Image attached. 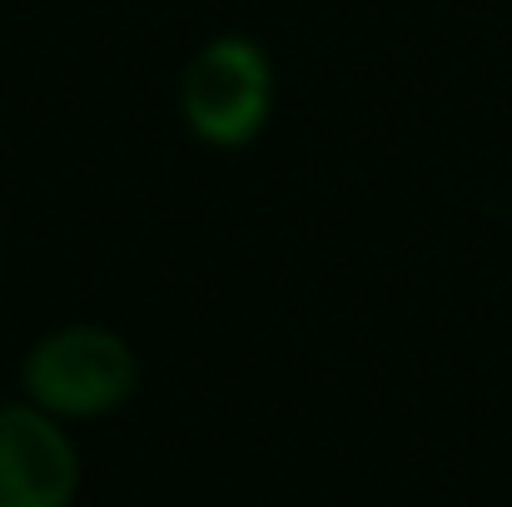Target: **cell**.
I'll return each instance as SVG.
<instances>
[{"instance_id":"obj_1","label":"cell","mask_w":512,"mask_h":507,"mask_svg":"<svg viewBox=\"0 0 512 507\" xmlns=\"http://www.w3.org/2000/svg\"><path fill=\"white\" fill-rule=\"evenodd\" d=\"M25 388L55 413H105L135 388V353L105 329H65L35 343L25 358Z\"/></svg>"},{"instance_id":"obj_2","label":"cell","mask_w":512,"mask_h":507,"mask_svg":"<svg viewBox=\"0 0 512 507\" xmlns=\"http://www.w3.org/2000/svg\"><path fill=\"white\" fill-rule=\"evenodd\" d=\"M269 60L249 40H214L184 75V115L214 145H244L269 115Z\"/></svg>"},{"instance_id":"obj_3","label":"cell","mask_w":512,"mask_h":507,"mask_svg":"<svg viewBox=\"0 0 512 507\" xmlns=\"http://www.w3.org/2000/svg\"><path fill=\"white\" fill-rule=\"evenodd\" d=\"M75 478V448L50 418L30 408L0 413V507H65Z\"/></svg>"}]
</instances>
